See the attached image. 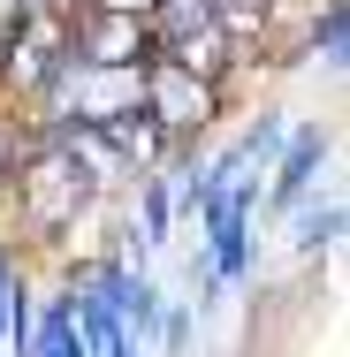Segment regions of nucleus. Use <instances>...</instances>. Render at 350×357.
I'll return each instance as SVG.
<instances>
[{
	"label": "nucleus",
	"instance_id": "4",
	"mask_svg": "<svg viewBox=\"0 0 350 357\" xmlns=\"http://www.w3.org/2000/svg\"><path fill=\"white\" fill-rule=\"evenodd\" d=\"M297 61H320L328 76H343V61H350V0H312L305 38H297Z\"/></svg>",
	"mask_w": 350,
	"mask_h": 357
},
{
	"label": "nucleus",
	"instance_id": "5",
	"mask_svg": "<svg viewBox=\"0 0 350 357\" xmlns=\"http://www.w3.org/2000/svg\"><path fill=\"white\" fill-rule=\"evenodd\" d=\"M0 350L31 357V282H23V259L8 236H0Z\"/></svg>",
	"mask_w": 350,
	"mask_h": 357
},
{
	"label": "nucleus",
	"instance_id": "9",
	"mask_svg": "<svg viewBox=\"0 0 350 357\" xmlns=\"http://www.w3.org/2000/svg\"><path fill=\"white\" fill-rule=\"evenodd\" d=\"M69 319H76V335H84V350H92V357H107L115 342H122V319H115L92 289H76V282H69Z\"/></svg>",
	"mask_w": 350,
	"mask_h": 357
},
{
	"label": "nucleus",
	"instance_id": "12",
	"mask_svg": "<svg viewBox=\"0 0 350 357\" xmlns=\"http://www.w3.org/2000/svg\"><path fill=\"white\" fill-rule=\"evenodd\" d=\"M107 357H145V350H138V342H115V350H107Z\"/></svg>",
	"mask_w": 350,
	"mask_h": 357
},
{
	"label": "nucleus",
	"instance_id": "10",
	"mask_svg": "<svg viewBox=\"0 0 350 357\" xmlns=\"http://www.w3.org/2000/svg\"><path fill=\"white\" fill-rule=\"evenodd\" d=\"M152 350H160V357H191V350H198V312H191V304H160Z\"/></svg>",
	"mask_w": 350,
	"mask_h": 357
},
{
	"label": "nucleus",
	"instance_id": "1",
	"mask_svg": "<svg viewBox=\"0 0 350 357\" xmlns=\"http://www.w3.org/2000/svg\"><path fill=\"white\" fill-rule=\"evenodd\" d=\"M92 175L76 167L69 152H46V144H31L23 160H15V175H8V190H0V206L8 220L31 236V243H61L76 220L92 213Z\"/></svg>",
	"mask_w": 350,
	"mask_h": 357
},
{
	"label": "nucleus",
	"instance_id": "11",
	"mask_svg": "<svg viewBox=\"0 0 350 357\" xmlns=\"http://www.w3.org/2000/svg\"><path fill=\"white\" fill-rule=\"evenodd\" d=\"M92 8H115V15H152V0H92Z\"/></svg>",
	"mask_w": 350,
	"mask_h": 357
},
{
	"label": "nucleus",
	"instance_id": "7",
	"mask_svg": "<svg viewBox=\"0 0 350 357\" xmlns=\"http://www.w3.org/2000/svg\"><path fill=\"white\" fill-rule=\"evenodd\" d=\"M289 220V251L297 259H320V251H335V236H343V190H312Z\"/></svg>",
	"mask_w": 350,
	"mask_h": 357
},
{
	"label": "nucleus",
	"instance_id": "3",
	"mask_svg": "<svg viewBox=\"0 0 350 357\" xmlns=\"http://www.w3.org/2000/svg\"><path fill=\"white\" fill-rule=\"evenodd\" d=\"M221 107H228V91L206 84V76H191L183 61H152V69H145V114H152L168 137H183V130H213Z\"/></svg>",
	"mask_w": 350,
	"mask_h": 357
},
{
	"label": "nucleus",
	"instance_id": "8",
	"mask_svg": "<svg viewBox=\"0 0 350 357\" xmlns=\"http://www.w3.org/2000/svg\"><path fill=\"white\" fill-rule=\"evenodd\" d=\"M130 190H138V213H130L138 243H175V228H183V220H175V190H168V175H160V167H145Z\"/></svg>",
	"mask_w": 350,
	"mask_h": 357
},
{
	"label": "nucleus",
	"instance_id": "6",
	"mask_svg": "<svg viewBox=\"0 0 350 357\" xmlns=\"http://www.w3.org/2000/svg\"><path fill=\"white\" fill-rule=\"evenodd\" d=\"M282 137H289V114H282V107H259L236 137L221 144V160H228L236 175H267V167H275V152H282Z\"/></svg>",
	"mask_w": 350,
	"mask_h": 357
},
{
	"label": "nucleus",
	"instance_id": "2",
	"mask_svg": "<svg viewBox=\"0 0 350 357\" xmlns=\"http://www.w3.org/2000/svg\"><path fill=\"white\" fill-rule=\"evenodd\" d=\"M335 167V122H289V137H282V152H275V183L259 190V213L267 220H282V213H297L312 190H320V175Z\"/></svg>",
	"mask_w": 350,
	"mask_h": 357
}]
</instances>
